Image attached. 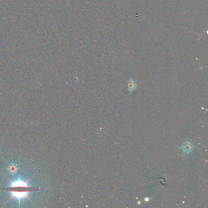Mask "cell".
<instances>
[{"label": "cell", "mask_w": 208, "mask_h": 208, "mask_svg": "<svg viewBox=\"0 0 208 208\" xmlns=\"http://www.w3.org/2000/svg\"><path fill=\"white\" fill-rule=\"evenodd\" d=\"M10 193L11 194V196L9 198V200L14 198L18 200L19 203H20V201L24 198H29V195L30 194V191H17V190H14L10 191Z\"/></svg>", "instance_id": "obj_1"}, {"label": "cell", "mask_w": 208, "mask_h": 208, "mask_svg": "<svg viewBox=\"0 0 208 208\" xmlns=\"http://www.w3.org/2000/svg\"><path fill=\"white\" fill-rule=\"evenodd\" d=\"M28 181H24L21 179H18L17 180L10 181L9 187L15 188V187H21V188H30V186L28 184Z\"/></svg>", "instance_id": "obj_2"}, {"label": "cell", "mask_w": 208, "mask_h": 208, "mask_svg": "<svg viewBox=\"0 0 208 208\" xmlns=\"http://www.w3.org/2000/svg\"><path fill=\"white\" fill-rule=\"evenodd\" d=\"M182 148H183V150L184 152V153L187 154L192 151V146L189 142H186L183 144V145L182 146Z\"/></svg>", "instance_id": "obj_3"}, {"label": "cell", "mask_w": 208, "mask_h": 208, "mask_svg": "<svg viewBox=\"0 0 208 208\" xmlns=\"http://www.w3.org/2000/svg\"><path fill=\"white\" fill-rule=\"evenodd\" d=\"M136 83H134V81H130L129 84H128V90L129 91V92H133V91L136 89Z\"/></svg>", "instance_id": "obj_4"}]
</instances>
